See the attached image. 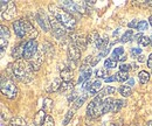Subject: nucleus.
<instances>
[{
    "mask_svg": "<svg viewBox=\"0 0 152 126\" xmlns=\"http://www.w3.org/2000/svg\"><path fill=\"white\" fill-rule=\"evenodd\" d=\"M10 36H11V33H10L8 28H7V27H5V26H1V29H0V37L8 40V39H10Z\"/></svg>",
    "mask_w": 152,
    "mask_h": 126,
    "instance_id": "nucleus-30",
    "label": "nucleus"
},
{
    "mask_svg": "<svg viewBox=\"0 0 152 126\" xmlns=\"http://www.w3.org/2000/svg\"><path fill=\"white\" fill-rule=\"evenodd\" d=\"M77 98H78V97H77V95L74 92V93H72V96H69V97H68V102H75V99H77Z\"/></svg>",
    "mask_w": 152,
    "mask_h": 126,
    "instance_id": "nucleus-45",
    "label": "nucleus"
},
{
    "mask_svg": "<svg viewBox=\"0 0 152 126\" xmlns=\"http://www.w3.org/2000/svg\"><path fill=\"white\" fill-rule=\"evenodd\" d=\"M12 70L15 78H18L21 82H29L33 78V69L29 62L21 58L17 60L12 64Z\"/></svg>",
    "mask_w": 152,
    "mask_h": 126,
    "instance_id": "nucleus-2",
    "label": "nucleus"
},
{
    "mask_svg": "<svg viewBox=\"0 0 152 126\" xmlns=\"http://www.w3.org/2000/svg\"><path fill=\"white\" fill-rule=\"evenodd\" d=\"M129 70H130V66H129V64H122V66L119 67V71L128 72Z\"/></svg>",
    "mask_w": 152,
    "mask_h": 126,
    "instance_id": "nucleus-41",
    "label": "nucleus"
},
{
    "mask_svg": "<svg viewBox=\"0 0 152 126\" xmlns=\"http://www.w3.org/2000/svg\"><path fill=\"white\" fill-rule=\"evenodd\" d=\"M105 92H107V93H109V95H113V93L116 92V89L113 88V87H108V88H107V90H105Z\"/></svg>",
    "mask_w": 152,
    "mask_h": 126,
    "instance_id": "nucleus-46",
    "label": "nucleus"
},
{
    "mask_svg": "<svg viewBox=\"0 0 152 126\" xmlns=\"http://www.w3.org/2000/svg\"><path fill=\"white\" fill-rule=\"evenodd\" d=\"M41 126H55V122H54L53 117L47 116L46 119H45V122H43V124H42Z\"/></svg>",
    "mask_w": 152,
    "mask_h": 126,
    "instance_id": "nucleus-36",
    "label": "nucleus"
},
{
    "mask_svg": "<svg viewBox=\"0 0 152 126\" xmlns=\"http://www.w3.org/2000/svg\"><path fill=\"white\" fill-rule=\"evenodd\" d=\"M116 66H117V62L110 60V58L105 60V62H104V67H105L107 69H114V68H116Z\"/></svg>",
    "mask_w": 152,
    "mask_h": 126,
    "instance_id": "nucleus-34",
    "label": "nucleus"
},
{
    "mask_svg": "<svg viewBox=\"0 0 152 126\" xmlns=\"http://www.w3.org/2000/svg\"><path fill=\"white\" fill-rule=\"evenodd\" d=\"M74 114H75V109H70V110L67 112V114H66V118H64V120H63V125H68L69 122L72 120V118L74 117Z\"/></svg>",
    "mask_w": 152,
    "mask_h": 126,
    "instance_id": "nucleus-27",
    "label": "nucleus"
},
{
    "mask_svg": "<svg viewBox=\"0 0 152 126\" xmlns=\"http://www.w3.org/2000/svg\"><path fill=\"white\" fill-rule=\"evenodd\" d=\"M125 103H124V101H121V99H117V101H115L114 102V106H113V112H118L121 108L124 105Z\"/></svg>",
    "mask_w": 152,
    "mask_h": 126,
    "instance_id": "nucleus-31",
    "label": "nucleus"
},
{
    "mask_svg": "<svg viewBox=\"0 0 152 126\" xmlns=\"http://www.w3.org/2000/svg\"><path fill=\"white\" fill-rule=\"evenodd\" d=\"M1 92L4 96H6L7 98L10 99H14L17 98V95H18V88L15 85V83L10 78V77H5L2 76L1 77Z\"/></svg>",
    "mask_w": 152,
    "mask_h": 126,
    "instance_id": "nucleus-3",
    "label": "nucleus"
},
{
    "mask_svg": "<svg viewBox=\"0 0 152 126\" xmlns=\"http://www.w3.org/2000/svg\"><path fill=\"white\" fill-rule=\"evenodd\" d=\"M149 22H150V25L152 26V15L150 17V19H149Z\"/></svg>",
    "mask_w": 152,
    "mask_h": 126,
    "instance_id": "nucleus-52",
    "label": "nucleus"
},
{
    "mask_svg": "<svg viewBox=\"0 0 152 126\" xmlns=\"http://www.w3.org/2000/svg\"><path fill=\"white\" fill-rule=\"evenodd\" d=\"M148 67L152 69V54L149 56V60H148Z\"/></svg>",
    "mask_w": 152,
    "mask_h": 126,
    "instance_id": "nucleus-48",
    "label": "nucleus"
},
{
    "mask_svg": "<svg viewBox=\"0 0 152 126\" xmlns=\"http://www.w3.org/2000/svg\"><path fill=\"white\" fill-rule=\"evenodd\" d=\"M114 55H116V56H118V57H121L122 55H124V49H123L122 47H117V48H115Z\"/></svg>",
    "mask_w": 152,
    "mask_h": 126,
    "instance_id": "nucleus-40",
    "label": "nucleus"
},
{
    "mask_svg": "<svg viewBox=\"0 0 152 126\" xmlns=\"http://www.w3.org/2000/svg\"><path fill=\"white\" fill-rule=\"evenodd\" d=\"M118 91H119V93L123 95L124 97H129V96H131V93H132L131 88L128 87V85H122V87H119Z\"/></svg>",
    "mask_w": 152,
    "mask_h": 126,
    "instance_id": "nucleus-23",
    "label": "nucleus"
},
{
    "mask_svg": "<svg viewBox=\"0 0 152 126\" xmlns=\"http://www.w3.org/2000/svg\"><path fill=\"white\" fill-rule=\"evenodd\" d=\"M7 44H8V40L0 37V47H1V52H4V50H5V48L7 47Z\"/></svg>",
    "mask_w": 152,
    "mask_h": 126,
    "instance_id": "nucleus-39",
    "label": "nucleus"
},
{
    "mask_svg": "<svg viewBox=\"0 0 152 126\" xmlns=\"http://www.w3.org/2000/svg\"><path fill=\"white\" fill-rule=\"evenodd\" d=\"M125 60H126V56H125V55H122V56L119 57V61H122V62L125 61Z\"/></svg>",
    "mask_w": 152,
    "mask_h": 126,
    "instance_id": "nucleus-51",
    "label": "nucleus"
},
{
    "mask_svg": "<svg viewBox=\"0 0 152 126\" xmlns=\"http://www.w3.org/2000/svg\"><path fill=\"white\" fill-rule=\"evenodd\" d=\"M114 99L113 98H105L102 103V112L103 113H108L109 111H113V106H114Z\"/></svg>",
    "mask_w": 152,
    "mask_h": 126,
    "instance_id": "nucleus-14",
    "label": "nucleus"
},
{
    "mask_svg": "<svg viewBox=\"0 0 152 126\" xmlns=\"http://www.w3.org/2000/svg\"><path fill=\"white\" fill-rule=\"evenodd\" d=\"M151 44H152V36H151Z\"/></svg>",
    "mask_w": 152,
    "mask_h": 126,
    "instance_id": "nucleus-55",
    "label": "nucleus"
},
{
    "mask_svg": "<svg viewBox=\"0 0 152 126\" xmlns=\"http://www.w3.org/2000/svg\"><path fill=\"white\" fill-rule=\"evenodd\" d=\"M62 8H68L69 11H76L75 2H73V1H63L62 2Z\"/></svg>",
    "mask_w": 152,
    "mask_h": 126,
    "instance_id": "nucleus-33",
    "label": "nucleus"
},
{
    "mask_svg": "<svg viewBox=\"0 0 152 126\" xmlns=\"http://www.w3.org/2000/svg\"><path fill=\"white\" fill-rule=\"evenodd\" d=\"M75 9L78 13L84 14L87 11V4L84 1H75Z\"/></svg>",
    "mask_w": 152,
    "mask_h": 126,
    "instance_id": "nucleus-20",
    "label": "nucleus"
},
{
    "mask_svg": "<svg viewBox=\"0 0 152 126\" xmlns=\"http://www.w3.org/2000/svg\"><path fill=\"white\" fill-rule=\"evenodd\" d=\"M13 28H14V32L15 34L19 36V37H25L27 35V32H26V20L23 19H20L13 22Z\"/></svg>",
    "mask_w": 152,
    "mask_h": 126,
    "instance_id": "nucleus-10",
    "label": "nucleus"
},
{
    "mask_svg": "<svg viewBox=\"0 0 152 126\" xmlns=\"http://www.w3.org/2000/svg\"><path fill=\"white\" fill-rule=\"evenodd\" d=\"M1 12H2V19L4 20H12L17 14V6L13 1H1Z\"/></svg>",
    "mask_w": 152,
    "mask_h": 126,
    "instance_id": "nucleus-4",
    "label": "nucleus"
},
{
    "mask_svg": "<svg viewBox=\"0 0 152 126\" xmlns=\"http://www.w3.org/2000/svg\"><path fill=\"white\" fill-rule=\"evenodd\" d=\"M25 44H26V43H20L19 46H17V47L13 48V50H12L13 57H15V58H18V60H21V58H22V56H23V49H25Z\"/></svg>",
    "mask_w": 152,
    "mask_h": 126,
    "instance_id": "nucleus-15",
    "label": "nucleus"
},
{
    "mask_svg": "<svg viewBox=\"0 0 152 126\" xmlns=\"http://www.w3.org/2000/svg\"><path fill=\"white\" fill-rule=\"evenodd\" d=\"M132 39H133L132 31H126V32L124 33V35L122 36L121 41H122V42H128V41H131Z\"/></svg>",
    "mask_w": 152,
    "mask_h": 126,
    "instance_id": "nucleus-32",
    "label": "nucleus"
},
{
    "mask_svg": "<svg viewBox=\"0 0 152 126\" xmlns=\"http://www.w3.org/2000/svg\"><path fill=\"white\" fill-rule=\"evenodd\" d=\"M138 78H139V82L142 84H146L149 82V79H150V74L143 70V71H140L138 74Z\"/></svg>",
    "mask_w": 152,
    "mask_h": 126,
    "instance_id": "nucleus-22",
    "label": "nucleus"
},
{
    "mask_svg": "<svg viewBox=\"0 0 152 126\" xmlns=\"http://www.w3.org/2000/svg\"><path fill=\"white\" fill-rule=\"evenodd\" d=\"M37 20H38L40 27H41L45 32H48V31L50 29V21H49V18H47L46 13H45L42 9H39L38 11Z\"/></svg>",
    "mask_w": 152,
    "mask_h": 126,
    "instance_id": "nucleus-8",
    "label": "nucleus"
},
{
    "mask_svg": "<svg viewBox=\"0 0 152 126\" xmlns=\"http://www.w3.org/2000/svg\"><path fill=\"white\" fill-rule=\"evenodd\" d=\"M46 112L43 111V110H40L38 113L35 114V117H34V124L35 125H42L43 124V122H45V119H46Z\"/></svg>",
    "mask_w": 152,
    "mask_h": 126,
    "instance_id": "nucleus-16",
    "label": "nucleus"
},
{
    "mask_svg": "<svg viewBox=\"0 0 152 126\" xmlns=\"http://www.w3.org/2000/svg\"><path fill=\"white\" fill-rule=\"evenodd\" d=\"M10 126H27V123L25 119H22L20 117H14L11 119Z\"/></svg>",
    "mask_w": 152,
    "mask_h": 126,
    "instance_id": "nucleus-18",
    "label": "nucleus"
},
{
    "mask_svg": "<svg viewBox=\"0 0 152 126\" xmlns=\"http://www.w3.org/2000/svg\"><path fill=\"white\" fill-rule=\"evenodd\" d=\"M32 126H33V125H32Z\"/></svg>",
    "mask_w": 152,
    "mask_h": 126,
    "instance_id": "nucleus-57",
    "label": "nucleus"
},
{
    "mask_svg": "<svg viewBox=\"0 0 152 126\" xmlns=\"http://www.w3.org/2000/svg\"><path fill=\"white\" fill-rule=\"evenodd\" d=\"M138 61H139V62H144V56H143V55H139V56H138Z\"/></svg>",
    "mask_w": 152,
    "mask_h": 126,
    "instance_id": "nucleus-50",
    "label": "nucleus"
},
{
    "mask_svg": "<svg viewBox=\"0 0 152 126\" xmlns=\"http://www.w3.org/2000/svg\"><path fill=\"white\" fill-rule=\"evenodd\" d=\"M138 25H139V21H137V20H133L132 22H130L128 26H129L130 28H137V27H138Z\"/></svg>",
    "mask_w": 152,
    "mask_h": 126,
    "instance_id": "nucleus-43",
    "label": "nucleus"
},
{
    "mask_svg": "<svg viewBox=\"0 0 152 126\" xmlns=\"http://www.w3.org/2000/svg\"><path fill=\"white\" fill-rule=\"evenodd\" d=\"M68 57H69V60L75 61V62L81 58V49L74 43H70L68 46Z\"/></svg>",
    "mask_w": 152,
    "mask_h": 126,
    "instance_id": "nucleus-11",
    "label": "nucleus"
},
{
    "mask_svg": "<svg viewBox=\"0 0 152 126\" xmlns=\"http://www.w3.org/2000/svg\"><path fill=\"white\" fill-rule=\"evenodd\" d=\"M138 42H139L140 46H143V47H148V46L151 43V39L148 37V36H142L140 40H139Z\"/></svg>",
    "mask_w": 152,
    "mask_h": 126,
    "instance_id": "nucleus-35",
    "label": "nucleus"
},
{
    "mask_svg": "<svg viewBox=\"0 0 152 126\" xmlns=\"http://www.w3.org/2000/svg\"><path fill=\"white\" fill-rule=\"evenodd\" d=\"M139 31H146L149 28V23L146 21H139V25L137 27Z\"/></svg>",
    "mask_w": 152,
    "mask_h": 126,
    "instance_id": "nucleus-37",
    "label": "nucleus"
},
{
    "mask_svg": "<svg viewBox=\"0 0 152 126\" xmlns=\"http://www.w3.org/2000/svg\"><path fill=\"white\" fill-rule=\"evenodd\" d=\"M90 76H91V69L89 68V69H87L86 71L81 72L80 77H78V83H80V84H82V83H84L86 81H89Z\"/></svg>",
    "mask_w": 152,
    "mask_h": 126,
    "instance_id": "nucleus-17",
    "label": "nucleus"
},
{
    "mask_svg": "<svg viewBox=\"0 0 152 126\" xmlns=\"http://www.w3.org/2000/svg\"><path fill=\"white\" fill-rule=\"evenodd\" d=\"M73 89H74V83H73V81H72V82H62L60 91H61L62 93H66V92L73 90Z\"/></svg>",
    "mask_w": 152,
    "mask_h": 126,
    "instance_id": "nucleus-19",
    "label": "nucleus"
},
{
    "mask_svg": "<svg viewBox=\"0 0 152 126\" xmlns=\"http://www.w3.org/2000/svg\"><path fill=\"white\" fill-rule=\"evenodd\" d=\"M134 84V81H133V78H129L128 79V87H131Z\"/></svg>",
    "mask_w": 152,
    "mask_h": 126,
    "instance_id": "nucleus-49",
    "label": "nucleus"
},
{
    "mask_svg": "<svg viewBox=\"0 0 152 126\" xmlns=\"http://www.w3.org/2000/svg\"><path fill=\"white\" fill-rule=\"evenodd\" d=\"M86 98H87V95H86V93H84L82 97H78L75 102H74V108H73V109H75V110H76V109L81 108V106L83 105V103H84Z\"/></svg>",
    "mask_w": 152,
    "mask_h": 126,
    "instance_id": "nucleus-29",
    "label": "nucleus"
},
{
    "mask_svg": "<svg viewBox=\"0 0 152 126\" xmlns=\"http://www.w3.org/2000/svg\"><path fill=\"white\" fill-rule=\"evenodd\" d=\"M48 8H49V12L52 13V15L56 19L64 28L73 31L76 27V19L69 12H67L64 8L55 6V5H49Z\"/></svg>",
    "mask_w": 152,
    "mask_h": 126,
    "instance_id": "nucleus-1",
    "label": "nucleus"
},
{
    "mask_svg": "<svg viewBox=\"0 0 152 126\" xmlns=\"http://www.w3.org/2000/svg\"><path fill=\"white\" fill-rule=\"evenodd\" d=\"M98 37H99V35H98L97 32H91L89 35L87 36V42L88 43H96V41H97Z\"/></svg>",
    "mask_w": 152,
    "mask_h": 126,
    "instance_id": "nucleus-28",
    "label": "nucleus"
},
{
    "mask_svg": "<svg viewBox=\"0 0 152 126\" xmlns=\"http://www.w3.org/2000/svg\"><path fill=\"white\" fill-rule=\"evenodd\" d=\"M72 40H73V43L77 46L80 49L82 50H86L87 49V39H84L82 35H72Z\"/></svg>",
    "mask_w": 152,
    "mask_h": 126,
    "instance_id": "nucleus-13",
    "label": "nucleus"
},
{
    "mask_svg": "<svg viewBox=\"0 0 152 126\" xmlns=\"http://www.w3.org/2000/svg\"><path fill=\"white\" fill-rule=\"evenodd\" d=\"M49 21H50V27H52V29H53V35L55 36V37L60 39V37H63V36L66 35V29H64V27H63L54 17H50V18H49Z\"/></svg>",
    "mask_w": 152,
    "mask_h": 126,
    "instance_id": "nucleus-6",
    "label": "nucleus"
},
{
    "mask_svg": "<svg viewBox=\"0 0 152 126\" xmlns=\"http://www.w3.org/2000/svg\"><path fill=\"white\" fill-rule=\"evenodd\" d=\"M39 48H38V42L35 40H28L25 44V49H23V56L22 58L26 60V61H31L35 54L38 53Z\"/></svg>",
    "mask_w": 152,
    "mask_h": 126,
    "instance_id": "nucleus-5",
    "label": "nucleus"
},
{
    "mask_svg": "<svg viewBox=\"0 0 152 126\" xmlns=\"http://www.w3.org/2000/svg\"><path fill=\"white\" fill-rule=\"evenodd\" d=\"M115 79H116V81H118V82L128 81V72L118 71L117 74H115Z\"/></svg>",
    "mask_w": 152,
    "mask_h": 126,
    "instance_id": "nucleus-26",
    "label": "nucleus"
},
{
    "mask_svg": "<svg viewBox=\"0 0 152 126\" xmlns=\"http://www.w3.org/2000/svg\"><path fill=\"white\" fill-rule=\"evenodd\" d=\"M61 78H55L53 82H52V84H50V88H49V91L52 92H55V91L60 90V88H61Z\"/></svg>",
    "mask_w": 152,
    "mask_h": 126,
    "instance_id": "nucleus-24",
    "label": "nucleus"
},
{
    "mask_svg": "<svg viewBox=\"0 0 152 126\" xmlns=\"http://www.w3.org/2000/svg\"><path fill=\"white\" fill-rule=\"evenodd\" d=\"M53 101L50 99V98H46L45 101H43V111L45 112H49L52 109H53Z\"/></svg>",
    "mask_w": 152,
    "mask_h": 126,
    "instance_id": "nucleus-25",
    "label": "nucleus"
},
{
    "mask_svg": "<svg viewBox=\"0 0 152 126\" xmlns=\"http://www.w3.org/2000/svg\"><path fill=\"white\" fill-rule=\"evenodd\" d=\"M101 89H102V82H101V81H95V82L91 84V88H90L89 92H90L91 95H96V93L99 92Z\"/></svg>",
    "mask_w": 152,
    "mask_h": 126,
    "instance_id": "nucleus-21",
    "label": "nucleus"
},
{
    "mask_svg": "<svg viewBox=\"0 0 152 126\" xmlns=\"http://www.w3.org/2000/svg\"><path fill=\"white\" fill-rule=\"evenodd\" d=\"M87 114L90 118H97L98 116L103 114V112H102V105L96 104L94 101L90 102L88 104V106H87Z\"/></svg>",
    "mask_w": 152,
    "mask_h": 126,
    "instance_id": "nucleus-9",
    "label": "nucleus"
},
{
    "mask_svg": "<svg viewBox=\"0 0 152 126\" xmlns=\"http://www.w3.org/2000/svg\"><path fill=\"white\" fill-rule=\"evenodd\" d=\"M68 67H69V68L73 70L74 68H76V62H75V61H72V60H69V61H68Z\"/></svg>",
    "mask_w": 152,
    "mask_h": 126,
    "instance_id": "nucleus-44",
    "label": "nucleus"
},
{
    "mask_svg": "<svg viewBox=\"0 0 152 126\" xmlns=\"http://www.w3.org/2000/svg\"><path fill=\"white\" fill-rule=\"evenodd\" d=\"M151 75H152V72H151Z\"/></svg>",
    "mask_w": 152,
    "mask_h": 126,
    "instance_id": "nucleus-56",
    "label": "nucleus"
},
{
    "mask_svg": "<svg viewBox=\"0 0 152 126\" xmlns=\"http://www.w3.org/2000/svg\"><path fill=\"white\" fill-rule=\"evenodd\" d=\"M60 78L63 82H72V79H73V70L67 66H61V68H60Z\"/></svg>",
    "mask_w": 152,
    "mask_h": 126,
    "instance_id": "nucleus-12",
    "label": "nucleus"
},
{
    "mask_svg": "<svg viewBox=\"0 0 152 126\" xmlns=\"http://www.w3.org/2000/svg\"><path fill=\"white\" fill-rule=\"evenodd\" d=\"M96 77H98V78H105V76H107V71L104 70V69H97L96 70Z\"/></svg>",
    "mask_w": 152,
    "mask_h": 126,
    "instance_id": "nucleus-38",
    "label": "nucleus"
},
{
    "mask_svg": "<svg viewBox=\"0 0 152 126\" xmlns=\"http://www.w3.org/2000/svg\"><path fill=\"white\" fill-rule=\"evenodd\" d=\"M110 126H117V125H116V124H114V123H113V124H110Z\"/></svg>",
    "mask_w": 152,
    "mask_h": 126,
    "instance_id": "nucleus-54",
    "label": "nucleus"
},
{
    "mask_svg": "<svg viewBox=\"0 0 152 126\" xmlns=\"http://www.w3.org/2000/svg\"><path fill=\"white\" fill-rule=\"evenodd\" d=\"M146 126H152V122H149V123L146 124Z\"/></svg>",
    "mask_w": 152,
    "mask_h": 126,
    "instance_id": "nucleus-53",
    "label": "nucleus"
},
{
    "mask_svg": "<svg viewBox=\"0 0 152 126\" xmlns=\"http://www.w3.org/2000/svg\"><path fill=\"white\" fill-rule=\"evenodd\" d=\"M43 60H45V52H43V49H39L38 53L35 54V56L29 61V63H31V66H32V69H33L34 71L40 70Z\"/></svg>",
    "mask_w": 152,
    "mask_h": 126,
    "instance_id": "nucleus-7",
    "label": "nucleus"
},
{
    "mask_svg": "<svg viewBox=\"0 0 152 126\" xmlns=\"http://www.w3.org/2000/svg\"><path fill=\"white\" fill-rule=\"evenodd\" d=\"M104 79H105V82H108V83H109V82H114V81H116V79H115V76H110V77H105Z\"/></svg>",
    "mask_w": 152,
    "mask_h": 126,
    "instance_id": "nucleus-47",
    "label": "nucleus"
},
{
    "mask_svg": "<svg viewBox=\"0 0 152 126\" xmlns=\"http://www.w3.org/2000/svg\"><path fill=\"white\" fill-rule=\"evenodd\" d=\"M131 54H132L133 57H136L137 55H142V50L139 48H133L132 50H131Z\"/></svg>",
    "mask_w": 152,
    "mask_h": 126,
    "instance_id": "nucleus-42",
    "label": "nucleus"
}]
</instances>
